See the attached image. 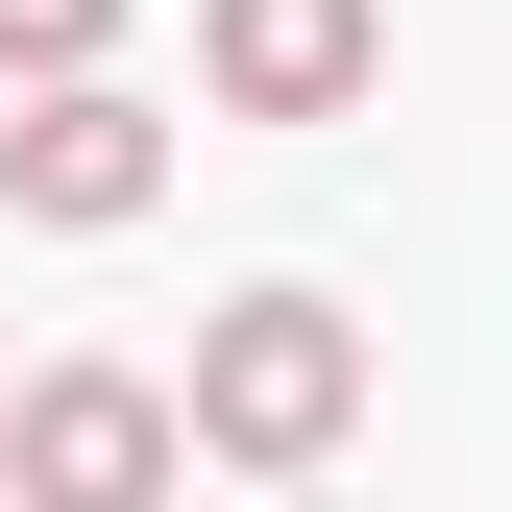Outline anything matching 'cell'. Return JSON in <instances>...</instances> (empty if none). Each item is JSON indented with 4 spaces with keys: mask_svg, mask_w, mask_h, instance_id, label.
<instances>
[{
    "mask_svg": "<svg viewBox=\"0 0 512 512\" xmlns=\"http://www.w3.org/2000/svg\"><path fill=\"white\" fill-rule=\"evenodd\" d=\"M342 439H366V317L342 293H220L196 317V464L293 488V464H342Z\"/></svg>",
    "mask_w": 512,
    "mask_h": 512,
    "instance_id": "obj_1",
    "label": "cell"
},
{
    "mask_svg": "<svg viewBox=\"0 0 512 512\" xmlns=\"http://www.w3.org/2000/svg\"><path fill=\"white\" fill-rule=\"evenodd\" d=\"M171 464H196V391H122V366L0 391V488H25V512H147Z\"/></svg>",
    "mask_w": 512,
    "mask_h": 512,
    "instance_id": "obj_2",
    "label": "cell"
},
{
    "mask_svg": "<svg viewBox=\"0 0 512 512\" xmlns=\"http://www.w3.org/2000/svg\"><path fill=\"white\" fill-rule=\"evenodd\" d=\"M0 196H25L49 244H122L171 196V122L122 98V74H25V122H0Z\"/></svg>",
    "mask_w": 512,
    "mask_h": 512,
    "instance_id": "obj_3",
    "label": "cell"
},
{
    "mask_svg": "<svg viewBox=\"0 0 512 512\" xmlns=\"http://www.w3.org/2000/svg\"><path fill=\"white\" fill-rule=\"evenodd\" d=\"M196 74H220V122H342L391 74V0H196Z\"/></svg>",
    "mask_w": 512,
    "mask_h": 512,
    "instance_id": "obj_4",
    "label": "cell"
},
{
    "mask_svg": "<svg viewBox=\"0 0 512 512\" xmlns=\"http://www.w3.org/2000/svg\"><path fill=\"white\" fill-rule=\"evenodd\" d=\"M122 49V0H0V74H98Z\"/></svg>",
    "mask_w": 512,
    "mask_h": 512,
    "instance_id": "obj_5",
    "label": "cell"
}]
</instances>
